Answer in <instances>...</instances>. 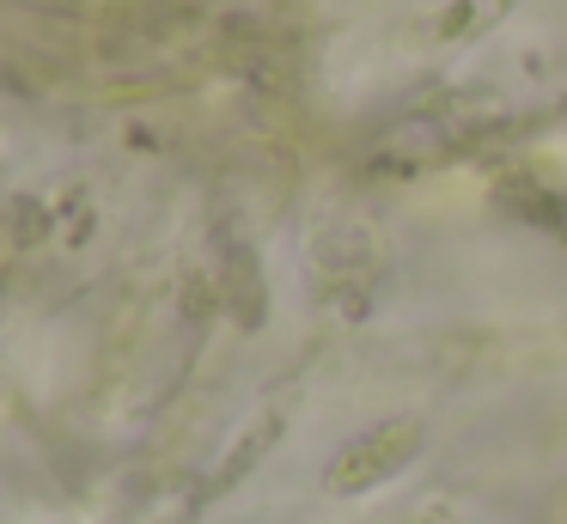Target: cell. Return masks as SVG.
Segmentation results:
<instances>
[]
</instances>
